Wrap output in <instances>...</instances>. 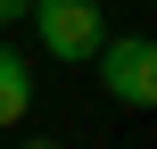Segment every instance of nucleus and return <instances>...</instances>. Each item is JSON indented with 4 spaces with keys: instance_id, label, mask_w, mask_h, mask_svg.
<instances>
[{
    "instance_id": "f257e3e1",
    "label": "nucleus",
    "mask_w": 157,
    "mask_h": 149,
    "mask_svg": "<svg viewBox=\"0 0 157 149\" xmlns=\"http://www.w3.org/2000/svg\"><path fill=\"white\" fill-rule=\"evenodd\" d=\"M25 17H33V33H41V58H58V66H83V58L108 41L99 0H33Z\"/></svg>"
},
{
    "instance_id": "f03ea898",
    "label": "nucleus",
    "mask_w": 157,
    "mask_h": 149,
    "mask_svg": "<svg viewBox=\"0 0 157 149\" xmlns=\"http://www.w3.org/2000/svg\"><path fill=\"white\" fill-rule=\"evenodd\" d=\"M91 58H99V83H108V100H116V108H132V116H141V108L157 100V41H149V33H108Z\"/></svg>"
},
{
    "instance_id": "7ed1b4c3",
    "label": "nucleus",
    "mask_w": 157,
    "mask_h": 149,
    "mask_svg": "<svg viewBox=\"0 0 157 149\" xmlns=\"http://www.w3.org/2000/svg\"><path fill=\"white\" fill-rule=\"evenodd\" d=\"M25 108H33V66H25V50L0 41V133L25 124Z\"/></svg>"
},
{
    "instance_id": "20e7f679",
    "label": "nucleus",
    "mask_w": 157,
    "mask_h": 149,
    "mask_svg": "<svg viewBox=\"0 0 157 149\" xmlns=\"http://www.w3.org/2000/svg\"><path fill=\"white\" fill-rule=\"evenodd\" d=\"M25 8H33V0H0V25H8V17H25Z\"/></svg>"
},
{
    "instance_id": "39448f33",
    "label": "nucleus",
    "mask_w": 157,
    "mask_h": 149,
    "mask_svg": "<svg viewBox=\"0 0 157 149\" xmlns=\"http://www.w3.org/2000/svg\"><path fill=\"white\" fill-rule=\"evenodd\" d=\"M41 149H58V141H41Z\"/></svg>"
}]
</instances>
